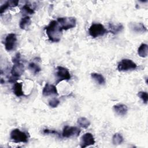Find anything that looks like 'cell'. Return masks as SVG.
I'll return each mask as SVG.
<instances>
[{"mask_svg":"<svg viewBox=\"0 0 148 148\" xmlns=\"http://www.w3.org/2000/svg\"><path fill=\"white\" fill-rule=\"evenodd\" d=\"M49 39L53 42H58L62 35V29L57 21L52 20L45 27Z\"/></svg>","mask_w":148,"mask_h":148,"instance_id":"6da1fadb","label":"cell"},{"mask_svg":"<svg viewBox=\"0 0 148 148\" xmlns=\"http://www.w3.org/2000/svg\"><path fill=\"white\" fill-rule=\"evenodd\" d=\"M10 139L15 143H27L28 142V136L25 132L20 131L18 128L13 130L10 135Z\"/></svg>","mask_w":148,"mask_h":148,"instance_id":"7a4b0ae2","label":"cell"},{"mask_svg":"<svg viewBox=\"0 0 148 148\" xmlns=\"http://www.w3.org/2000/svg\"><path fill=\"white\" fill-rule=\"evenodd\" d=\"M89 34L92 38H97L98 36H101L108 33V31L105 28V27L99 23L92 24L88 29Z\"/></svg>","mask_w":148,"mask_h":148,"instance_id":"3957f363","label":"cell"},{"mask_svg":"<svg viewBox=\"0 0 148 148\" xmlns=\"http://www.w3.org/2000/svg\"><path fill=\"white\" fill-rule=\"evenodd\" d=\"M57 21L62 30H68L74 28L76 25V19L72 17H58Z\"/></svg>","mask_w":148,"mask_h":148,"instance_id":"277c9868","label":"cell"},{"mask_svg":"<svg viewBox=\"0 0 148 148\" xmlns=\"http://www.w3.org/2000/svg\"><path fill=\"white\" fill-rule=\"evenodd\" d=\"M56 76V84H58L60 82L63 80H69L71 79V74L68 69L61 66H58L57 67Z\"/></svg>","mask_w":148,"mask_h":148,"instance_id":"5b68a950","label":"cell"},{"mask_svg":"<svg viewBox=\"0 0 148 148\" xmlns=\"http://www.w3.org/2000/svg\"><path fill=\"white\" fill-rule=\"evenodd\" d=\"M137 67L136 64L130 59H123L120 61L117 65V69L119 71H128L134 70Z\"/></svg>","mask_w":148,"mask_h":148,"instance_id":"8992f818","label":"cell"},{"mask_svg":"<svg viewBox=\"0 0 148 148\" xmlns=\"http://www.w3.org/2000/svg\"><path fill=\"white\" fill-rule=\"evenodd\" d=\"M24 71V66L21 62H18L14 64L13 66L11 69V74H12V78L10 79V82H14L15 79L16 80L19 77H20Z\"/></svg>","mask_w":148,"mask_h":148,"instance_id":"52a82bcc","label":"cell"},{"mask_svg":"<svg viewBox=\"0 0 148 148\" xmlns=\"http://www.w3.org/2000/svg\"><path fill=\"white\" fill-rule=\"evenodd\" d=\"M80 133V130L76 127H71L66 125L64 127L62 136L64 138H70L72 136H78Z\"/></svg>","mask_w":148,"mask_h":148,"instance_id":"ba28073f","label":"cell"},{"mask_svg":"<svg viewBox=\"0 0 148 148\" xmlns=\"http://www.w3.org/2000/svg\"><path fill=\"white\" fill-rule=\"evenodd\" d=\"M17 42V36L14 33L9 34L5 40V47L7 51L13 50L16 46Z\"/></svg>","mask_w":148,"mask_h":148,"instance_id":"9c48e42d","label":"cell"},{"mask_svg":"<svg viewBox=\"0 0 148 148\" xmlns=\"http://www.w3.org/2000/svg\"><path fill=\"white\" fill-rule=\"evenodd\" d=\"M95 142V139L92 134L90 132H87L81 137L80 147L82 148H84L94 145Z\"/></svg>","mask_w":148,"mask_h":148,"instance_id":"30bf717a","label":"cell"},{"mask_svg":"<svg viewBox=\"0 0 148 148\" xmlns=\"http://www.w3.org/2000/svg\"><path fill=\"white\" fill-rule=\"evenodd\" d=\"M42 94L46 97L51 95H58V91L56 87L54 85L47 83L43 87Z\"/></svg>","mask_w":148,"mask_h":148,"instance_id":"8fae6325","label":"cell"},{"mask_svg":"<svg viewBox=\"0 0 148 148\" xmlns=\"http://www.w3.org/2000/svg\"><path fill=\"white\" fill-rule=\"evenodd\" d=\"M129 27L131 30L134 32L144 33L147 31L146 27L141 23H130Z\"/></svg>","mask_w":148,"mask_h":148,"instance_id":"7c38bea8","label":"cell"},{"mask_svg":"<svg viewBox=\"0 0 148 148\" xmlns=\"http://www.w3.org/2000/svg\"><path fill=\"white\" fill-rule=\"evenodd\" d=\"M113 109L116 113L119 116H124L127 113L128 107L124 104L119 103L113 106Z\"/></svg>","mask_w":148,"mask_h":148,"instance_id":"4fadbf2b","label":"cell"},{"mask_svg":"<svg viewBox=\"0 0 148 148\" xmlns=\"http://www.w3.org/2000/svg\"><path fill=\"white\" fill-rule=\"evenodd\" d=\"M18 1H8L3 4L0 9V13L2 14L9 8H13L17 6Z\"/></svg>","mask_w":148,"mask_h":148,"instance_id":"5bb4252c","label":"cell"},{"mask_svg":"<svg viewBox=\"0 0 148 148\" xmlns=\"http://www.w3.org/2000/svg\"><path fill=\"white\" fill-rule=\"evenodd\" d=\"M109 29L110 32L113 34H117L123 29V25L120 23L114 24L110 23L109 24Z\"/></svg>","mask_w":148,"mask_h":148,"instance_id":"9a60e30c","label":"cell"},{"mask_svg":"<svg viewBox=\"0 0 148 148\" xmlns=\"http://www.w3.org/2000/svg\"><path fill=\"white\" fill-rule=\"evenodd\" d=\"M22 88H23L22 83H18V82L15 83L13 87V91L16 96L18 97L25 96L23 91Z\"/></svg>","mask_w":148,"mask_h":148,"instance_id":"2e32d148","label":"cell"},{"mask_svg":"<svg viewBox=\"0 0 148 148\" xmlns=\"http://www.w3.org/2000/svg\"><path fill=\"white\" fill-rule=\"evenodd\" d=\"M31 18L29 16H27L25 17H24L21 18V20L20 21L19 26L20 28L22 29H27L29 27V26L31 25Z\"/></svg>","mask_w":148,"mask_h":148,"instance_id":"e0dca14e","label":"cell"},{"mask_svg":"<svg viewBox=\"0 0 148 148\" xmlns=\"http://www.w3.org/2000/svg\"><path fill=\"white\" fill-rule=\"evenodd\" d=\"M138 55L143 58L146 57L148 54V46L147 44L142 43L140 45L138 49Z\"/></svg>","mask_w":148,"mask_h":148,"instance_id":"ac0fdd59","label":"cell"},{"mask_svg":"<svg viewBox=\"0 0 148 148\" xmlns=\"http://www.w3.org/2000/svg\"><path fill=\"white\" fill-rule=\"evenodd\" d=\"M91 76L99 85H103L106 82L104 77L100 73H92Z\"/></svg>","mask_w":148,"mask_h":148,"instance_id":"d6986e66","label":"cell"},{"mask_svg":"<svg viewBox=\"0 0 148 148\" xmlns=\"http://www.w3.org/2000/svg\"><path fill=\"white\" fill-rule=\"evenodd\" d=\"M77 124L82 128H88L90 125V121L87 119L86 117H79L78 119H77Z\"/></svg>","mask_w":148,"mask_h":148,"instance_id":"ffe728a7","label":"cell"},{"mask_svg":"<svg viewBox=\"0 0 148 148\" xmlns=\"http://www.w3.org/2000/svg\"><path fill=\"white\" fill-rule=\"evenodd\" d=\"M124 140L123 136L119 133H116L112 137V142L115 145H120Z\"/></svg>","mask_w":148,"mask_h":148,"instance_id":"44dd1931","label":"cell"},{"mask_svg":"<svg viewBox=\"0 0 148 148\" xmlns=\"http://www.w3.org/2000/svg\"><path fill=\"white\" fill-rule=\"evenodd\" d=\"M28 68L34 74H37L41 71V68L39 66V65L34 62L29 64Z\"/></svg>","mask_w":148,"mask_h":148,"instance_id":"7402d4cb","label":"cell"},{"mask_svg":"<svg viewBox=\"0 0 148 148\" xmlns=\"http://www.w3.org/2000/svg\"><path fill=\"white\" fill-rule=\"evenodd\" d=\"M138 96L143 101V103L145 104L147 103L148 101V95L146 91H139L138 93Z\"/></svg>","mask_w":148,"mask_h":148,"instance_id":"603a6c76","label":"cell"},{"mask_svg":"<svg viewBox=\"0 0 148 148\" xmlns=\"http://www.w3.org/2000/svg\"><path fill=\"white\" fill-rule=\"evenodd\" d=\"M21 10H23L24 12H25L27 14H32L34 13V10L32 8H31L28 4H25L23 6Z\"/></svg>","mask_w":148,"mask_h":148,"instance_id":"cb8c5ba5","label":"cell"},{"mask_svg":"<svg viewBox=\"0 0 148 148\" xmlns=\"http://www.w3.org/2000/svg\"><path fill=\"white\" fill-rule=\"evenodd\" d=\"M60 104V101L56 98H53L49 100V105L51 108H56Z\"/></svg>","mask_w":148,"mask_h":148,"instance_id":"d4e9b609","label":"cell"},{"mask_svg":"<svg viewBox=\"0 0 148 148\" xmlns=\"http://www.w3.org/2000/svg\"><path fill=\"white\" fill-rule=\"evenodd\" d=\"M20 58H21V56H20V53H17L14 56V57L13 58V59H12V62H13L14 64L18 63V62H20Z\"/></svg>","mask_w":148,"mask_h":148,"instance_id":"484cf974","label":"cell"},{"mask_svg":"<svg viewBox=\"0 0 148 148\" xmlns=\"http://www.w3.org/2000/svg\"><path fill=\"white\" fill-rule=\"evenodd\" d=\"M43 132L45 134H56L58 135L59 134L57 131L54 130H49V129H45L43 131Z\"/></svg>","mask_w":148,"mask_h":148,"instance_id":"4316f807","label":"cell"}]
</instances>
